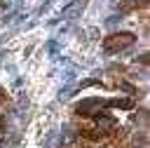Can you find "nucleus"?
I'll return each mask as SVG.
<instances>
[{
	"label": "nucleus",
	"instance_id": "1",
	"mask_svg": "<svg viewBox=\"0 0 150 148\" xmlns=\"http://www.w3.org/2000/svg\"><path fill=\"white\" fill-rule=\"evenodd\" d=\"M112 38H115V40H108V45H105L108 49H115V47L122 49V47H127V45L134 42V35H129V33H124V35H112Z\"/></svg>",
	"mask_w": 150,
	"mask_h": 148
}]
</instances>
